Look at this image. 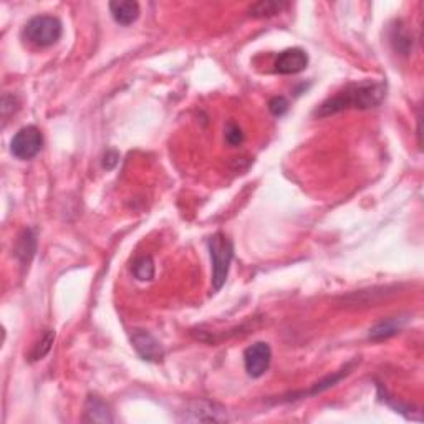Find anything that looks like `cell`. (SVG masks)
Wrapping results in <instances>:
<instances>
[{
  "label": "cell",
  "mask_w": 424,
  "mask_h": 424,
  "mask_svg": "<svg viewBox=\"0 0 424 424\" xmlns=\"http://www.w3.org/2000/svg\"><path fill=\"white\" fill-rule=\"evenodd\" d=\"M386 96V86L380 81H362L345 86L335 96L324 101L315 110V117L325 118L347 110H370L381 105Z\"/></svg>",
  "instance_id": "obj_1"
},
{
  "label": "cell",
  "mask_w": 424,
  "mask_h": 424,
  "mask_svg": "<svg viewBox=\"0 0 424 424\" xmlns=\"http://www.w3.org/2000/svg\"><path fill=\"white\" fill-rule=\"evenodd\" d=\"M207 246L212 260V287L218 292L227 280L230 262L234 259V244L225 234L218 232L207 241Z\"/></svg>",
  "instance_id": "obj_2"
},
{
  "label": "cell",
  "mask_w": 424,
  "mask_h": 424,
  "mask_svg": "<svg viewBox=\"0 0 424 424\" xmlns=\"http://www.w3.org/2000/svg\"><path fill=\"white\" fill-rule=\"evenodd\" d=\"M63 34L60 18L53 15H37L24 27V39L39 48H47L57 44Z\"/></svg>",
  "instance_id": "obj_3"
},
{
  "label": "cell",
  "mask_w": 424,
  "mask_h": 424,
  "mask_svg": "<svg viewBox=\"0 0 424 424\" xmlns=\"http://www.w3.org/2000/svg\"><path fill=\"white\" fill-rule=\"evenodd\" d=\"M41 146H44V135L34 124H29L18 130L12 138L11 151L17 159L27 161L35 158L40 153Z\"/></svg>",
  "instance_id": "obj_4"
},
{
  "label": "cell",
  "mask_w": 424,
  "mask_h": 424,
  "mask_svg": "<svg viewBox=\"0 0 424 424\" xmlns=\"http://www.w3.org/2000/svg\"><path fill=\"white\" fill-rule=\"evenodd\" d=\"M270 363H272V350L269 347V343L257 342L244 352V365H246V371L249 376L252 378L264 376L267 370L270 368Z\"/></svg>",
  "instance_id": "obj_5"
},
{
  "label": "cell",
  "mask_w": 424,
  "mask_h": 424,
  "mask_svg": "<svg viewBox=\"0 0 424 424\" xmlns=\"http://www.w3.org/2000/svg\"><path fill=\"white\" fill-rule=\"evenodd\" d=\"M184 421H192V423H224L227 421L229 416L225 413V409L219 404L211 403V401L199 399L192 401L189 404L186 411H184Z\"/></svg>",
  "instance_id": "obj_6"
},
{
  "label": "cell",
  "mask_w": 424,
  "mask_h": 424,
  "mask_svg": "<svg viewBox=\"0 0 424 424\" xmlns=\"http://www.w3.org/2000/svg\"><path fill=\"white\" fill-rule=\"evenodd\" d=\"M308 67V55L302 48H289L275 58L274 70L279 75H297Z\"/></svg>",
  "instance_id": "obj_7"
},
{
  "label": "cell",
  "mask_w": 424,
  "mask_h": 424,
  "mask_svg": "<svg viewBox=\"0 0 424 424\" xmlns=\"http://www.w3.org/2000/svg\"><path fill=\"white\" fill-rule=\"evenodd\" d=\"M131 343L138 355L146 362H153V363H159L163 362L164 358V350L161 347V343L154 338L153 335L147 333L145 330H136L135 333L131 335Z\"/></svg>",
  "instance_id": "obj_8"
},
{
  "label": "cell",
  "mask_w": 424,
  "mask_h": 424,
  "mask_svg": "<svg viewBox=\"0 0 424 424\" xmlns=\"http://www.w3.org/2000/svg\"><path fill=\"white\" fill-rule=\"evenodd\" d=\"M110 11H112V15L117 24L128 27L133 22H136L138 17H140V4L133 2V0L110 2Z\"/></svg>",
  "instance_id": "obj_9"
},
{
  "label": "cell",
  "mask_w": 424,
  "mask_h": 424,
  "mask_svg": "<svg viewBox=\"0 0 424 424\" xmlns=\"http://www.w3.org/2000/svg\"><path fill=\"white\" fill-rule=\"evenodd\" d=\"M85 421L88 423H113V413L108 404L98 396H88L85 403Z\"/></svg>",
  "instance_id": "obj_10"
},
{
  "label": "cell",
  "mask_w": 424,
  "mask_h": 424,
  "mask_svg": "<svg viewBox=\"0 0 424 424\" xmlns=\"http://www.w3.org/2000/svg\"><path fill=\"white\" fill-rule=\"evenodd\" d=\"M403 325H404V318H399V317L388 318V320L380 322V324L373 326L368 336H370V340H375V342L388 340L396 333H399V330L403 329Z\"/></svg>",
  "instance_id": "obj_11"
},
{
  "label": "cell",
  "mask_w": 424,
  "mask_h": 424,
  "mask_svg": "<svg viewBox=\"0 0 424 424\" xmlns=\"http://www.w3.org/2000/svg\"><path fill=\"white\" fill-rule=\"evenodd\" d=\"M35 251H37V237L34 230L25 229L17 239L15 256L18 257V260H20L22 264H29L32 257L35 256Z\"/></svg>",
  "instance_id": "obj_12"
},
{
  "label": "cell",
  "mask_w": 424,
  "mask_h": 424,
  "mask_svg": "<svg viewBox=\"0 0 424 424\" xmlns=\"http://www.w3.org/2000/svg\"><path fill=\"white\" fill-rule=\"evenodd\" d=\"M290 4L287 2H274V0H262V2L253 4L249 7V15L256 18H264V17H272L282 13L285 8H289Z\"/></svg>",
  "instance_id": "obj_13"
},
{
  "label": "cell",
  "mask_w": 424,
  "mask_h": 424,
  "mask_svg": "<svg viewBox=\"0 0 424 424\" xmlns=\"http://www.w3.org/2000/svg\"><path fill=\"white\" fill-rule=\"evenodd\" d=\"M133 275L141 282H150L154 279V260L151 256L138 257L133 264Z\"/></svg>",
  "instance_id": "obj_14"
},
{
  "label": "cell",
  "mask_w": 424,
  "mask_h": 424,
  "mask_svg": "<svg viewBox=\"0 0 424 424\" xmlns=\"http://www.w3.org/2000/svg\"><path fill=\"white\" fill-rule=\"evenodd\" d=\"M55 342V331L53 330H45L44 335L40 336V340L34 345L32 352L29 353L30 362H39V359L45 358L52 350V345Z\"/></svg>",
  "instance_id": "obj_15"
},
{
  "label": "cell",
  "mask_w": 424,
  "mask_h": 424,
  "mask_svg": "<svg viewBox=\"0 0 424 424\" xmlns=\"http://www.w3.org/2000/svg\"><path fill=\"white\" fill-rule=\"evenodd\" d=\"M224 138L225 141H227L229 146H241L244 143V131L242 128L239 126L237 123L230 121L225 124V130H224Z\"/></svg>",
  "instance_id": "obj_16"
},
{
  "label": "cell",
  "mask_w": 424,
  "mask_h": 424,
  "mask_svg": "<svg viewBox=\"0 0 424 424\" xmlns=\"http://www.w3.org/2000/svg\"><path fill=\"white\" fill-rule=\"evenodd\" d=\"M269 110L274 117H282V114L289 112V101L284 96H274L269 101Z\"/></svg>",
  "instance_id": "obj_17"
},
{
  "label": "cell",
  "mask_w": 424,
  "mask_h": 424,
  "mask_svg": "<svg viewBox=\"0 0 424 424\" xmlns=\"http://www.w3.org/2000/svg\"><path fill=\"white\" fill-rule=\"evenodd\" d=\"M118 158H119V156H118L117 151L108 150L103 156V168L105 169H113L114 166L118 164Z\"/></svg>",
  "instance_id": "obj_18"
}]
</instances>
